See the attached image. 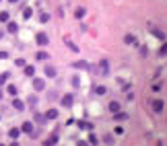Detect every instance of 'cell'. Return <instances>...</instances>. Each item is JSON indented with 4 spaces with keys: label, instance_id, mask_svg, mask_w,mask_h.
<instances>
[{
    "label": "cell",
    "instance_id": "9c48e42d",
    "mask_svg": "<svg viewBox=\"0 0 167 146\" xmlns=\"http://www.w3.org/2000/svg\"><path fill=\"white\" fill-rule=\"evenodd\" d=\"M47 41H50V39H47L45 33H39V35H37V43H39V45H47Z\"/></svg>",
    "mask_w": 167,
    "mask_h": 146
},
{
    "label": "cell",
    "instance_id": "44dd1931",
    "mask_svg": "<svg viewBox=\"0 0 167 146\" xmlns=\"http://www.w3.org/2000/svg\"><path fill=\"white\" fill-rule=\"evenodd\" d=\"M8 19H10V17H8V12H6V10H2V12H0V23H6Z\"/></svg>",
    "mask_w": 167,
    "mask_h": 146
},
{
    "label": "cell",
    "instance_id": "6da1fadb",
    "mask_svg": "<svg viewBox=\"0 0 167 146\" xmlns=\"http://www.w3.org/2000/svg\"><path fill=\"white\" fill-rule=\"evenodd\" d=\"M72 103H74V95L68 93V95L62 97V105H64V107H72Z\"/></svg>",
    "mask_w": 167,
    "mask_h": 146
},
{
    "label": "cell",
    "instance_id": "ba28073f",
    "mask_svg": "<svg viewBox=\"0 0 167 146\" xmlns=\"http://www.w3.org/2000/svg\"><path fill=\"white\" fill-rule=\"evenodd\" d=\"M43 70H45V76H47V78H54V76H56V68H54V66H45Z\"/></svg>",
    "mask_w": 167,
    "mask_h": 146
},
{
    "label": "cell",
    "instance_id": "e0dca14e",
    "mask_svg": "<svg viewBox=\"0 0 167 146\" xmlns=\"http://www.w3.org/2000/svg\"><path fill=\"white\" fill-rule=\"evenodd\" d=\"M153 109L159 113V111H163V101H153Z\"/></svg>",
    "mask_w": 167,
    "mask_h": 146
},
{
    "label": "cell",
    "instance_id": "1f68e13d",
    "mask_svg": "<svg viewBox=\"0 0 167 146\" xmlns=\"http://www.w3.org/2000/svg\"><path fill=\"white\" fill-rule=\"evenodd\" d=\"M0 39H2V31H0Z\"/></svg>",
    "mask_w": 167,
    "mask_h": 146
},
{
    "label": "cell",
    "instance_id": "7c38bea8",
    "mask_svg": "<svg viewBox=\"0 0 167 146\" xmlns=\"http://www.w3.org/2000/svg\"><path fill=\"white\" fill-rule=\"evenodd\" d=\"M8 136H10L13 140H17V138L21 136V130H19V128H10V132H8Z\"/></svg>",
    "mask_w": 167,
    "mask_h": 146
},
{
    "label": "cell",
    "instance_id": "f546056e",
    "mask_svg": "<svg viewBox=\"0 0 167 146\" xmlns=\"http://www.w3.org/2000/svg\"><path fill=\"white\" fill-rule=\"evenodd\" d=\"M6 58H8V54H6V52H0V60H6Z\"/></svg>",
    "mask_w": 167,
    "mask_h": 146
},
{
    "label": "cell",
    "instance_id": "4dcf8cb0",
    "mask_svg": "<svg viewBox=\"0 0 167 146\" xmlns=\"http://www.w3.org/2000/svg\"><path fill=\"white\" fill-rule=\"evenodd\" d=\"M8 2H10V4H15V2H19V0H8Z\"/></svg>",
    "mask_w": 167,
    "mask_h": 146
},
{
    "label": "cell",
    "instance_id": "603a6c76",
    "mask_svg": "<svg viewBox=\"0 0 167 146\" xmlns=\"http://www.w3.org/2000/svg\"><path fill=\"white\" fill-rule=\"evenodd\" d=\"M153 33H155V35H157V39H161V41H163V39H165V33H163V31H161V29H155V31H153Z\"/></svg>",
    "mask_w": 167,
    "mask_h": 146
},
{
    "label": "cell",
    "instance_id": "2e32d148",
    "mask_svg": "<svg viewBox=\"0 0 167 146\" xmlns=\"http://www.w3.org/2000/svg\"><path fill=\"white\" fill-rule=\"evenodd\" d=\"M85 12H87V10H85L83 6H79V8L74 10V17H77V19H83V17H85Z\"/></svg>",
    "mask_w": 167,
    "mask_h": 146
},
{
    "label": "cell",
    "instance_id": "484cf974",
    "mask_svg": "<svg viewBox=\"0 0 167 146\" xmlns=\"http://www.w3.org/2000/svg\"><path fill=\"white\" fill-rule=\"evenodd\" d=\"M8 95H13V97H15V95H17V86H13V84H8Z\"/></svg>",
    "mask_w": 167,
    "mask_h": 146
},
{
    "label": "cell",
    "instance_id": "d6986e66",
    "mask_svg": "<svg viewBox=\"0 0 167 146\" xmlns=\"http://www.w3.org/2000/svg\"><path fill=\"white\" fill-rule=\"evenodd\" d=\"M31 15H33V10L27 6V8H23V19H31Z\"/></svg>",
    "mask_w": 167,
    "mask_h": 146
},
{
    "label": "cell",
    "instance_id": "8fae6325",
    "mask_svg": "<svg viewBox=\"0 0 167 146\" xmlns=\"http://www.w3.org/2000/svg\"><path fill=\"white\" fill-rule=\"evenodd\" d=\"M64 43H66V45H68V47H70V50H72V52H74V54H77V52H79V45H74V43H72V41H70V39H68V37H64Z\"/></svg>",
    "mask_w": 167,
    "mask_h": 146
},
{
    "label": "cell",
    "instance_id": "83f0119b",
    "mask_svg": "<svg viewBox=\"0 0 167 146\" xmlns=\"http://www.w3.org/2000/svg\"><path fill=\"white\" fill-rule=\"evenodd\" d=\"M124 41H126V43H134V35H126Z\"/></svg>",
    "mask_w": 167,
    "mask_h": 146
},
{
    "label": "cell",
    "instance_id": "52a82bcc",
    "mask_svg": "<svg viewBox=\"0 0 167 146\" xmlns=\"http://www.w3.org/2000/svg\"><path fill=\"white\" fill-rule=\"evenodd\" d=\"M21 132H25V134H31V132H33V124H31V121H25V124L21 126Z\"/></svg>",
    "mask_w": 167,
    "mask_h": 146
},
{
    "label": "cell",
    "instance_id": "7402d4cb",
    "mask_svg": "<svg viewBox=\"0 0 167 146\" xmlns=\"http://www.w3.org/2000/svg\"><path fill=\"white\" fill-rule=\"evenodd\" d=\"M39 21L41 23H47V21H50V15H47V12H39Z\"/></svg>",
    "mask_w": 167,
    "mask_h": 146
},
{
    "label": "cell",
    "instance_id": "836d02e7",
    "mask_svg": "<svg viewBox=\"0 0 167 146\" xmlns=\"http://www.w3.org/2000/svg\"><path fill=\"white\" fill-rule=\"evenodd\" d=\"M0 2H2V0H0Z\"/></svg>",
    "mask_w": 167,
    "mask_h": 146
},
{
    "label": "cell",
    "instance_id": "5b68a950",
    "mask_svg": "<svg viewBox=\"0 0 167 146\" xmlns=\"http://www.w3.org/2000/svg\"><path fill=\"white\" fill-rule=\"evenodd\" d=\"M126 119H128V113H122V111L113 113V121H126Z\"/></svg>",
    "mask_w": 167,
    "mask_h": 146
},
{
    "label": "cell",
    "instance_id": "ffe728a7",
    "mask_svg": "<svg viewBox=\"0 0 167 146\" xmlns=\"http://www.w3.org/2000/svg\"><path fill=\"white\" fill-rule=\"evenodd\" d=\"M79 126L83 130H93V124H89V121H79Z\"/></svg>",
    "mask_w": 167,
    "mask_h": 146
},
{
    "label": "cell",
    "instance_id": "ac0fdd59",
    "mask_svg": "<svg viewBox=\"0 0 167 146\" xmlns=\"http://www.w3.org/2000/svg\"><path fill=\"white\" fill-rule=\"evenodd\" d=\"M23 72H25V76H33V74H35V68H33V66H25V70H23Z\"/></svg>",
    "mask_w": 167,
    "mask_h": 146
},
{
    "label": "cell",
    "instance_id": "3957f363",
    "mask_svg": "<svg viewBox=\"0 0 167 146\" xmlns=\"http://www.w3.org/2000/svg\"><path fill=\"white\" fill-rule=\"evenodd\" d=\"M72 68H77V70H87V68H91V66H89V62L79 60V62H74V64H72Z\"/></svg>",
    "mask_w": 167,
    "mask_h": 146
},
{
    "label": "cell",
    "instance_id": "7a4b0ae2",
    "mask_svg": "<svg viewBox=\"0 0 167 146\" xmlns=\"http://www.w3.org/2000/svg\"><path fill=\"white\" fill-rule=\"evenodd\" d=\"M33 89L35 91H43L45 89V80L43 78H33Z\"/></svg>",
    "mask_w": 167,
    "mask_h": 146
},
{
    "label": "cell",
    "instance_id": "5bb4252c",
    "mask_svg": "<svg viewBox=\"0 0 167 146\" xmlns=\"http://www.w3.org/2000/svg\"><path fill=\"white\" fill-rule=\"evenodd\" d=\"M120 107H122V105L118 103V101H111V103H109V111H111V113H116V111H120Z\"/></svg>",
    "mask_w": 167,
    "mask_h": 146
},
{
    "label": "cell",
    "instance_id": "d6a6232c",
    "mask_svg": "<svg viewBox=\"0 0 167 146\" xmlns=\"http://www.w3.org/2000/svg\"><path fill=\"white\" fill-rule=\"evenodd\" d=\"M0 99H2V93H0Z\"/></svg>",
    "mask_w": 167,
    "mask_h": 146
},
{
    "label": "cell",
    "instance_id": "8992f818",
    "mask_svg": "<svg viewBox=\"0 0 167 146\" xmlns=\"http://www.w3.org/2000/svg\"><path fill=\"white\" fill-rule=\"evenodd\" d=\"M99 68H101V70H99L101 74H107V72H109V62H107V60H101V62H99Z\"/></svg>",
    "mask_w": 167,
    "mask_h": 146
},
{
    "label": "cell",
    "instance_id": "4fadbf2b",
    "mask_svg": "<svg viewBox=\"0 0 167 146\" xmlns=\"http://www.w3.org/2000/svg\"><path fill=\"white\" fill-rule=\"evenodd\" d=\"M93 91H95V95H105V93H107V89H105V86H101V84L93 86Z\"/></svg>",
    "mask_w": 167,
    "mask_h": 146
},
{
    "label": "cell",
    "instance_id": "277c9868",
    "mask_svg": "<svg viewBox=\"0 0 167 146\" xmlns=\"http://www.w3.org/2000/svg\"><path fill=\"white\" fill-rule=\"evenodd\" d=\"M56 117H58V109H47L43 115V119H56Z\"/></svg>",
    "mask_w": 167,
    "mask_h": 146
},
{
    "label": "cell",
    "instance_id": "cb8c5ba5",
    "mask_svg": "<svg viewBox=\"0 0 167 146\" xmlns=\"http://www.w3.org/2000/svg\"><path fill=\"white\" fill-rule=\"evenodd\" d=\"M56 142H58V136L56 134H52L50 138H47V144H56Z\"/></svg>",
    "mask_w": 167,
    "mask_h": 146
},
{
    "label": "cell",
    "instance_id": "9a60e30c",
    "mask_svg": "<svg viewBox=\"0 0 167 146\" xmlns=\"http://www.w3.org/2000/svg\"><path fill=\"white\" fill-rule=\"evenodd\" d=\"M13 107H15V109H19V111H21V109H25V105H23V101H21V99H15V101H13Z\"/></svg>",
    "mask_w": 167,
    "mask_h": 146
},
{
    "label": "cell",
    "instance_id": "4316f807",
    "mask_svg": "<svg viewBox=\"0 0 167 146\" xmlns=\"http://www.w3.org/2000/svg\"><path fill=\"white\" fill-rule=\"evenodd\" d=\"M19 68H23V66H25V60H23V58H17V62H15Z\"/></svg>",
    "mask_w": 167,
    "mask_h": 146
},
{
    "label": "cell",
    "instance_id": "30bf717a",
    "mask_svg": "<svg viewBox=\"0 0 167 146\" xmlns=\"http://www.w3.org/2000/svg\"><path fill=\"white\" fill-rule=\"evenodd\" d=\"M6 23H8V33H17V31H19V25H17V23H13L10 19H8Z\"/></svg>",
    "mask_w": 167,
    "mask_h": 146
},
{
    "label": "cell",
    "instance_id": "f1b7e54d",
    "mask_svg": "<svg viewBox=\"0 0 167 146\" xmlns=\"http://www.w3.org/2000/svg\"><path fill=\"white\" fill-rule=\"evenodd\" d=\"M6 78H8L6 72H4V74H0V84H4V82H6Z\"/></svg>",
    "mask_w": 167,
    "mask_h": 146
},
{
    "label": "cell",
    "instance_id": "d4e9b609",
    "mask_svg": "<svg viewBox=\"0 0 167 146\" xmlns=\"http://www.w3.org/2000/svg\"><path fill=\"white\" fill-rule=\"evenodd\" d=\"M35 58H37V60L41 62V60H47V54H45V52H39V54H37Z\"/></svg>",
    "mask_w": 167,
    "mask_h": 146
}]
</instances>
